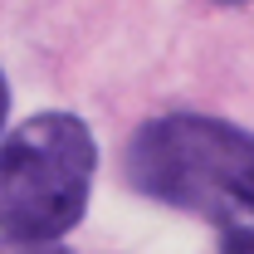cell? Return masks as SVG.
Segmentation results:
<instances>
[{
    "label": "cell",
    "instance_id": "1",
    "mask_svg": "<svg viewBox=\"0 0 254 254\" xmlns=\"http://www.w3.org/2000/svg\"><path fill=\"white\" fill-rule=\"evenodd\" d=\"M127 181L161 205L225 225L254 190V132L200 113H166L132 137Z\"/></svg>",
    "mask_w": 254,
    "mask_h": 254
},
{
    "label": "cell",
    "instance_id": "2",
    "mask_svg": "<svg viewBox=\"0 0 254 254\" xmlns=\"http://www.w3.org/2000/svg\"><path fill=\"white\" fill-rule=\"evenodd\" d=\"M98 147L83 118L39 113L0 142V235L59 240L88 210Z\"/></svg>",
    "mask_w": 254,
    "mask_h": 254
},
{
    "label": "cell",
    "instance_id": "3",
    "mask_svg": "<svg viewBox=\"0 0 254 254\" xmlns=\"http://www.w3.org/2000/svg\"><path fill=\"white\" fill-rule=\"evenodd\" d=\"M225 230V250H240V254H254V190L245 195V205L220 225Z\"/></svg>",
    "mask_w": 254,
    "mask_h": 254
},
{
    "label": "cell",
    "instance_id": "4",
    "mask_svg": "<svg viewBox=\"0 0 254 254\" xmlns=\"http://www.w3.org/2000/svg\"><path fill=\"white\" fill-rule=\"evenodd\" d=\"M0 254H64V250H54V240L39 245V240H5L0 235Z\"/></svg>",
    "mask_w": 254,
    "mask_h": 254
},
{
    "label": "cell",
    "instance_id": "5",
    "mask_svg": "<svg viewBox=\"0 0 254 254\" xmlns=\"http://www.w3.org/2000/svg\"><path fill=\"white\" fill-rule=\"evenodd\" d=\"M5 113H10V88H5V73H0V127H5Z\"/></svg>",
    "mask_w": 254,
    "mask_h": 254
}]
</instances>
